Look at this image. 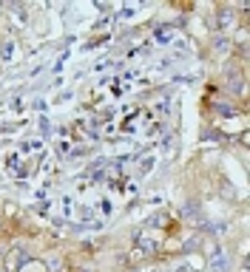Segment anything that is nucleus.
I'll return each mask as SVG.
<instances>
[{
  "instance_id": "nucleus-1",
  "label": "nucleus",
  "mask_w": 250,
  "mask_h": 272,
  "mask_svg": "<svg viewBox=\"0 0 250 272\" xmlns=\"http://www.w3.org/2000/svg\"><path fill=\"white\" fill-rule=\"evenodd\" d=\"M211 269L213 272H225L227 269V255L225 252H213L211 255Z\"/></svg>"
}]
</instances>
